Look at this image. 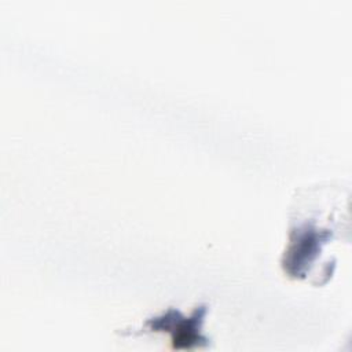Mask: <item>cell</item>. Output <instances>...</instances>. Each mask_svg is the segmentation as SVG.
<instances>
[{
	"label": "cell",
	"mask_w": 352,
	"mask_h": 352,
	"mask_svg": "<svg viewBox=\"0 0 352 352\" xmlns=\"http://www.w3.org/2000/svg\"><path fill=\"white\" fill-rule=\"evenodd\" d=\"M205 314V305L197 307L190 316H186L180 311L170 308L158 316L147 319L142 330L169 333L170 342L175 349L202 348L208 345V338L201 333Z\"/></svg>",
	"instance_id": "1"
}]
</instances>
